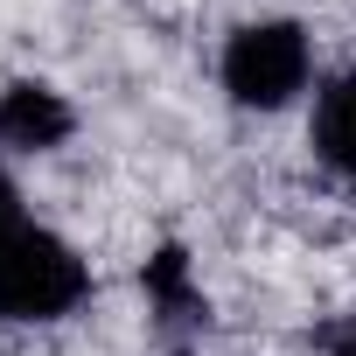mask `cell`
I'll use <instances>...</instances> for the list:
<instances>
[{
	"label": "cell",
	"mask_w": 356,
	"mask_h": 356,
	"mask_svg": "<svg viewBox=\"0 0 356 356\" xmlns=\"http://www.w3.org/2000/svg\"><path fill=\"white\" fill-rule=\"evenodd\" d=\"M29 217V196H22V175L8 161V147H0V224H22Z\"/></svg>",
	"instance_id": "obj_6"
},
{
	"label": "cell",
	"mask_w": 356,
	"mask_h": 356,
	"mask_svg": "<svg viewBox=\"0 0 356 356\" xmlns=\"http://www.w3.org/2000/svg\"><path fill=\"white\" fill-rule=\"evenodd\" d=\"M140 300H147V321L161 342H196L210 328V293H203V273L182 238H161L140 259Z\"/></svg>",
	"instance_id": "obj_3"
},
{
	"label": "cell",
	"mask_w": 356,
	"mask_h": 356,
	"mask_svg": "<svg viewBox=\"0 0 356 356\" xmlns=\"http://www.w3.org/2000/svg\"><path fill=\"white\" fill-rule=\"evenodd\" d=\"M314 84H321V56H314V29L300 15H252L217 49V91H224V105H238L252 119H280V112L307 105Z\"/></svg>",
	"instance_id": "obj_1"
},
{
	"label": "cell",
	"mask_w": 356,
	"mask_h": 356,
	"mask_svg": "<svg viewBox=\"0 0 356 356\" xmlns=\"http://www.w3.org/2000/svg\"><path fill=\"white\" fill-rule=\"evenodd\" d=\"M77 98L63 91V84H49V77H8L0 84V147L8 154H29V161H42V154H63L70 140H77Z\"/></svg>",
	"instance_id": "obj_4"
},
{
	"label": "cell",
	"mask_w": 356,
	"mask_h": 356,
	"mask_svg": "<svg viewBox=\"0 0 356 356\" xmlns=\"http://www.w3.org/2000/svg\"><path fill=\"white\" fill-rule=\"evenodd\" d=\"M307 154L335 189H356V63L328 70L307 98Z\"/></svg>",
	"instance_id": "obj_5"
},
{
	"label": "cell",
	"mask_w": 356,
	"mask_h": 356,
	"mask_svg": "<svg viewBox=\"0 0 356 356\" xmlns=\"http://www.w3.org/2000/svg\"><path fill=\"white\" fill-rule=\"evenodd\" d=\"M321 356H356V314L328 328V349H321Z\"/></svg>",
	"instance_id": "obj_7"
},
{
	"label": "cell",
	"mask_w": 356,
	"mask_h": 356,
	"mask_svg": "<svg viewBox=\"0 0 356 356\" xmlns=\"http://www.w3.org/2000/svg\"><path fill=\"white\" fill-rule=\"evenodd\" d=\"M91 259L42 217L0 224V321L8 328H56L91 300Z\"/></svg>",
	"instance_id": "obj_2"
}]
</instances>
